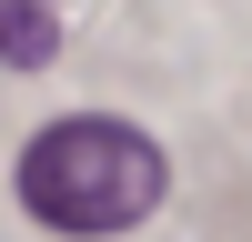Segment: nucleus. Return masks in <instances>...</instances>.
I'll list each match as a JSON object with an SVG mask.
<instances>
[{
  "label": "nucleus",
  "mask_w": 252,
  "mask_h": 242,
  "mask_svg": "<svg viewBox=\"0 0 252 242\" xmlns=\"http://www.w3.org/2000/svg\"><path fill=\"white\" fill-rule=\"evenodd\" d=\"M161 141L131 131V121H51V131L20 151V202H31L51 232H131L141 212L161 202Z\"/></svg>",
  "instance_id": "1"
},
{
  "label": "nucleus",
  "mask_w": 252,
  "mask_h": 242,
  "mask_svg": "<svg viewBox=\"0 0 252 242\" xmlns=\"http://www.w3.org/2000/svg\"><path fill=\"white\" fill-rule=\"evenodd\" d=\"M51 51H61V10L51 0H0V60L10 71H40Z\"/></svg>",
  "instance_id": "2"
}]
</instances>
